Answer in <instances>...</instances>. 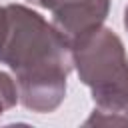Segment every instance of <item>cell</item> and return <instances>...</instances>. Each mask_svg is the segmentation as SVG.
Segmentation results:
<instances>
[{
  "mask_svg": "<svg viewBox=\"0 0 128 128\" xmlns=\"http://www.w3.org/2000/svg\"><path fill=\"white\" fill-rule=\"evenodd\" d=\"M0 18H2V6H0Z\"/></svg>",
  "mask_w": 128,
  "mask_h": 128,
  "instance_id": "cell-6",
  "label": "cell"
},
{
  "mask_svg": "<svg viewBox=\"0 0 128 128\" xmlns=\"http://www.w3.org/2000/svg\"><path fill=\"white\" fill-rule=\"evenodd\" d=\"M18 100V88L14 86V82L10 80L8 74L0 72V116L4 110L12 108Z\"/></svg>",
  "mask_w": 128,
  "mask_h": 128,
  "instance_id": "cell-4",
  "label": "cell"
},
{
  "mask_svg": "<svg viewBox=\"0 0 128 128\" xmlns=\"http://www.w3.org/2000/svg\"><path fill=\"white\" fill-rule=\"evenodd\" d=\"M124 26H126V30H128V8H126V18H124Z\"/></svg>",
  "mask_w": 128,
  "mask_h": 128,
  "instance_id": "cell-5",
  "label": "cell"
},
{
  "mask_svg": "<svg viewBox=\"0 0 128 128\" xmlns=\"http://www.w3.org/2000/svg\"><path fill=\"white\" fill-rule=\"evenodd\" d=\"M0 62L16 76L20 102L34 112H52L66 94L72 70V44L26 6L10 4L0 18Z\"/></svg>",
  "mask_w": 128,
  "mask_h": 128,
  "instance_id": "cell-1",
  "label": "cell"
},
{
  "mask_svg": "<svg viewBox=\"0 0 128 128\" xmlns=\"http://www.w3.org/2000/svg\"><path fill=\"white\" fill-rule=\"evenodd\" d=\"M52 12V24L70 44L102 26L110 0H30Z\"/></svg>",
  "mask_w": 128,
  "mask_h": 128,
  "instance_id": "cell-3",
  "label": "cell"
},
{
  "mask_svg": "<svg viewBox=\"0 0 128 128\" xmlns=\"http://www.w3.org/2000/svg\"><path fill=\"white\" fill-rule=\"evenodd\" d=\"M72 60L96 102L86 124L128 126V58L120 38L100 26L72 42Z\"/></svg>",
  "mask_w": 128,
  "mask_h": 128,
  "instance_id": "cell-2",
  "label": "cell"
}]
</instances>
